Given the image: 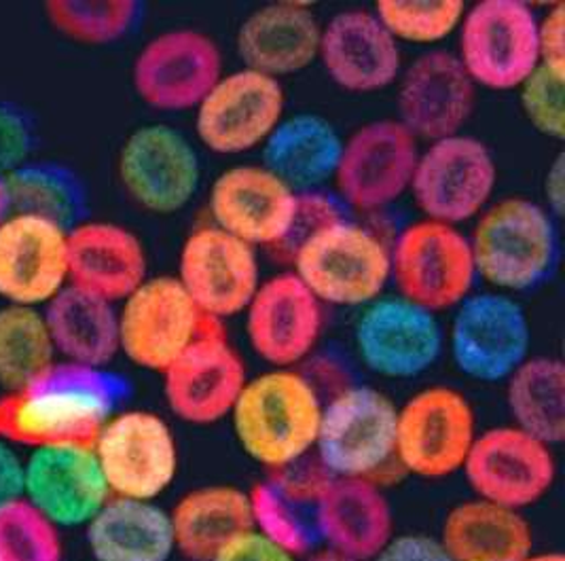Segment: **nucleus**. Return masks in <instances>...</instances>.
Wrapping results in <instances>:
<instances>
[{
    "mask_svg": "<svg viewBox=\"0 0 565 561\" xmlns=\"http://www.w3.org/2000/svg\"><path fill=\"white\" fill-rule=\"evenodd\" d=\"M322 407L306 375L295 369H269L246 380L230 417L242 452L278 473L313 452Z\"/></svg>",
    "mask_w": 565,
    "mask_h": 561,
    "instance_id": "nucleus-2",
    "label": "nucleus"
},
{
    "mask_svg": "<svg viewBox=\"0 0 565 561\" xmlns=\"http://www.w3.org/2000/svg\"><path fill=\"white\" fill-rule=\"evenodd\" d=\"M320 530L327 549L371 561L394 536V515L371 479L329 477L320 494Z\"/></svg>",
    "mask_w": 565,
    "mask_h": 561,
    "instance_id": "nucleus-29",
    "label": "nucleus"
},
{
    "mask_svg": "<svg viewBox=\"0 0 565 561\" xmlns=\"http://www.w3.org/2000/svg\"><path fill=\"white\" fill-rule=\"evenodd\" d=\"M174 278L216 322L244 314L263 282L257 248L216 225L198 227L184 237Z\"/></svg>",
    "mask_w": 565,
    "mask_h": 561,
    "instance_id": "nucleus-20",
    "label": "nucleus"
},
{
    "mask_svg": "<svg viewBox=\"0 0 565 561\" xmlns=\"http://www.w3.org/2000/svg\"><path fill=\"white\" fill-rule=\"evenodd\" d=\"M297 195L263 163L232 166L212 182V225L253 248L282 246L295 221Z\"/></svg>",
    "mask_w": 565,
    "mask_h": 561,
    "instance_id": "nucleus-23",
    "label": "nucleus"
},
{
    "mask_svg": "<svg viewBox=\"0 0 565 561\" xmlns=\"http://www.w3.org/2000/svg\"><path fill=\"white\" fill-rule=\"evenodd\" d=\"M85 538L94 561H170L177 553L170 512L147 500L108 498Z\"/></svg>",
    "mask_w": 565,
    "mask_h": 561,
    "instance_id": "nucleus-34",
    "label": "nucleus"
},
{
    "mask_svg": "<svg viewBox=\"0 0 565 561\" xmlns=\"http://www.w3.org/2000/svg\"><path fill=\"white\" fill-rule=\"evenodd\" d=\"M564 157L557 155V159L546 168L544 177V208L557 219L564 212Z\"/></svg>",
    "mask_w": 565,
    "mask_h": 561,
    "instance_id": "nucleus-48",
    "label": "nucleus"
},
{
    "mask_svg": "<svg viewBox=\"0 0 565 561\" xmlns=\"http://www.w3.org/2000/svg\"><path fill=\"white\" fill-rule=\"evenodd\" d=\"M396 405L373 385H350L320 415L316 456L337 479H371L394 459Z\"/></svg>",
    "mask_w": 565,
    "mask_h": 561,
    "instance_id": "nucleus-10",
    "label": "nucleus"
},
{
    "mask_svg": "<svg viewBox=\"0 0 565 561\" xmlns=\"http://www.w3.org/2000/svg\"><path fill=\"white\" fill-rule=\"evenodd\" d=\"M216 41L193 28L166 30L134 60L131 83L138 98L159 113L195 110L225 73Z\"/></svg>",
    "mask_w": 565,
    "mask_h": 561,
    "instance_id": "nucleus-13",
    "label": "nucleus"
},
{
    "mask_svg": "<svg viewBox=\"0 0 565 561\" xmlns=\"http://www.w3.org/2000/svg\"><path fill=\"white\" fill-rule=\"evenodd\" d=\"M32 151V128L26 115L13 104L0 103V177H7Z\"/></svg>",
    "mask_w": 565,
    "mask_h": 561,
    "instance_id": "nucleus-43",
    "label": "nucleus"
},
{
    "mask_svg": "<svg viewBox=\"0 0 565 561\" xmlns=\"http://www.w3.org/2000/svg\"><path fill=\"white\" fill-rule=\"evenodd\" d=\"M477 434L475 409L462 392L428 385L396 409L394 459L417 479H445L462 473Z\"/></svg>",
    "mask_w": 565,
    "mask_h": 561,
    "instance_id": "nucleus-9",
    "label": "nucleus"
},
{
    "mask_svg": "<svg viewBox=\"0 0 565 561\" xmlns=\"http://www.w3.org/2000/svg\"><path fill=\"white\" fill-rule=\"evenodd\" d=\"M513 426L555 447L565 438V364L557 357H530L507 380Z\"/></svg>",
    "mask_w": 565,
    "mask_h": 561,
    "instance_id": "nucleus-36",
    "label": "nucleus"
},
{
    "mask_svg": "<svg viewBox=\"0 0 565 561\" xmlns=\"http://www.w3.org/2000/svg\"><path fill=\"white\" fill-rule=\"evenodd\" d=\"M396 121L419 142L462 134L475 113L477 85L463 71L458 55L430 50L407 64L396 81Z\"/></svg>",
    "mask_w": 565,
    "mask_h": 561,
    "instance_id": "nucleus-21",
    "label": "nucleus"
},
{
    "mask_svg": "<svg viewBox=\"0 0 565 561\" xmlns=\"http://www.w3.org/2000/svg\"><path fill=\"white\" fill-rule=\"evenodd\" d=\"M52 335L39 307H0V388L22 390L55 360Z\"/></svg>",
    "mask_w": 565,
    "mask_h": 561,
    "instance_id": "nucleus-38",
    "label": "nucleus"
},
{
    "mask_svg": "<svg viewBox=\"0 0 565 561\" xmlns=\"http://www.w3.org/2000/svg\"><path fill=\"white\" fill-rule=\"evenodd\" d=\"M318 62L337 87L350 94H377L392 87L405 64L373 9H345L322 24Z\"/></svg>",
    "mask_w": 565,
    "mask_h": 561,
    "instance_id": "nucleus-26",
    "label": "nucleus"
},
{
    "mask_svg": "<svg viewBox=\"0 0 565 561\" xmlns=\"http://www.w3.org/2000/svg\"><path fill=\"white\" fill-rule=\"evenodd\" d=\"M117 174L131 202L153 214H177L202 184V161L179 129L153 124L134 129L121 145Z\"/></svg>",
    "mask_w": 565,
    "mask_h": 561,
    "instance_id": "nucleus-16",
    "label": "nucleus"
},
{
    "mask_svg": "<svg viewBox=\"0 0 565 561\" xmlns=\"http://www.w3.org/2000/svg\"><path fill=\"white\" fill-rule=\"evenodd\" d=\"M456 36L454 53L477 89L516 92L540 66L539 13L523 0H481L466 7Z\"/></svg>",
    "mask_w": 565,
    "mask_h": 561,
    "instance_id": "nucleus-6",
    "label": "nucleus"
},
{
    "mask_svg": "<svg viewBox=\"0 0 565 561\" xmlns=\"http://www.w3.org/2000/svg\"><path fill=\"white\" fill-rule=\"evenodd\" d=\"M519 561H565L564 555H559V553H532V555H527V558H523V560Z\"/></svg>",
    "mask_w": 565,
    "mask_h": 561,
    "instance_id": "nucleus-51",
    "label": "nucleus"
},
{
    "mask_svg": "<svg viewBox=\"0 0 565 561\" xmlns=\"http://www.w3.org/2000/svg\"><path fill=\"white\" fill-rule=\"evenodd\" d=\"M193 113L195 136L210 154H250L286 117V92L278 78L237 68L218 78Z\"/></svg>",
    "mask_w": 565,
    "mask_h": 561,
    "instance_id": "nucleus-15",
    "label": "nucleus"
},
{
    "mask_svg": "<svg viewBox=\"0 0 565 561\" xmlns=\"http://www.w3.org/2000/svg\"><path fill=\"white\" fill-rule=\"evenodd\" d=\"M516 92L525 121L544 138L562 142L565 136V77L539 66Z\"/></svg>",
    "mask_w": 565,
    "mask_h": 561,
    "instance_id": "nucleus-42",
    "label": "nucleus"
},
{
    "mask_svg": "<svg viewBox=\"0 0 565 561\" xmlns=\"http://www.w3.org/2000/svg\"><path fill=\"white\" fill-rule=\"evenodd\" d=\"M324 477H301L278 470L274 479L255 485L250 496L253 528L292 555H309L322 544L320 494Z\"/></svg>",
    "mask_w": 565,
    "mask_h": 561,
    "instance_id": "nucleus-33",
    "label": "nucleus"
},
{
    "mask_svg": "<svg viewBox=\"0 0 565 561\" xmlns=\"http://www.w3.org/2000/svg\"><path fill=\"white\" fill-rule=\"evenodd\" d=\"M343 136L327 117L313 113L286 115L260 147L263 166L292 191H320L333 182Z\"/></svg>",
    "mask_w": 565,
    "mask_h": 561,
    "instance_id": "nucleus-32",
    "label": "nucleus"
},
{
    "mask_svg": "<svg viewBox=\"0 0 565 561\" xmlns=\"http://www.w3.org/2000/svg\"><path fill=\"white\" fill-rule=\"evenodd\" d=\"M445 343L454 364L468 380L507 382L532 357L530 316L513 295L472 293L454 309Z\"/></svg>",
    "mask_w": 565,
    "mask_h": 561,
    "instance_id": "nucleus-11",
    "label": "nucleus"
},
{
    "mask_svg": "<svg viewBox=\"0 0 565 561\" xmlns=\"http://www.w3.org/2000/svg\"><path fill=\"white\" fill-rule=\"evenodd\" d=\"M68 286V230L32 214L0 225V299L4 306L45 307Z\"/></svg>",
    "mask_w": 565,
    "mask_h": 561,
    "instance_id": "nucleus-24",
    "label": "nucleus"
},
{
    "mask_svg": "<svg viewBox=\"0 0 565 561\" xmlns=\"http://www.w3.org/2000/svg\"><path fill=\"white\" fill-rule=\"evenodd\" d=\"M24 498V459L0 438V510Z\"/></svg>",
    "mask_w": 565,
    "mask_h": 561,
    "instance_id": "nucleus-47",
    "label": "nucleus"
},
{
    "mask_svg": "<svg viewBox=\"0 0 565 561\" xmlns=\"http://www.w3.org/2000/svg\"><path fill=\"white\" fill-rule=\"evenodd\" d=\"M422 142L396 119H375L343 138L333 184L339 202L359 212H380L412 189Z\"/></svg>",
    "mask_w": 565,
    "mask_h": 561,
    "instance_id": "nucleus-12",
    "label": "nucleus"
},
{
    "mask_svg": "<svg viewBox=\"0 0 565 561\" xmlns=\"http://www.w3.org/2000/svg\"><path fill=\"white\" fill-rule=\"evenodd\" d=\"M322 22L303 2H269L250 11L235 32L242 68L292 77L318 62Z\"/></svg>",
    "mask_w": 565,
    "mask_h": 561,
    "instance_id": "nucleus-27",
    "label": "nucleus"
},
{
    "mask_svg": "<svg viewBox=\"0 0 565 561\" xmlns=\"http://www.w3.org/2000/svg\"><path fill=\"white\" fill-rule=\"evenodd\" d=\"M354 343L371 373L407 382L437 364L445 350V331L437 314L394 295L362 309Z\"/></svg>",
    "mask_w": 565,
    "mask_h": 561,
    "instance_id": "nucleus-18",
    "label": "nucleus"
},
{
    "mask_svg": "<svg viewBox=\"0 0 565 561\" xmlns=\"http://www.w3.org/2000/svg\"><path fill=\"white\" fill-rule=\"evenodd\" d=\"M92 445H52L24 459V500L55 528H85L108 502Z\"/></svg>",
    "mask_w": 565,
    "mask_h": 561,
    "instance_id": "nucleus-25",
    "label": "nucleus"
},
{
    "mask_svg": "<svg viewBox=\"0 0 565 561\" xmlns=\"http://www.w3.org/2000/svg\"><path fill=\"white\" fill-rule=\"evenodd\" d=\"M477 278L491 290L521 295L540 288L557 269V219L534 200H493L468 235Z\"/></svg>",
    "mask_w": 565,
    "mask_h": 561,
    "instance_id": "nucleus-3",
    "label": "nucleus"
},
{
    "mask_svg": "<svg viewBox=\"0 0 565 561\" xmlns=\"http://www.w3.org/2000/svg\"><path fill=\"white\" fill-rule=\"evenodd\" d=\"M462 473L477 498L523 510L551 491L557 464L551 445L511 424L477 434Z\"/></svg>",
    "mask_w": 565,
    "mask_h": 561,
    "instance_id": "nucleus-19",
    "label": "nucleus"
},
{
    "mask_svg": "<svg viewBox=\"0 0 565 561\" xmlns=\"http://www.w3.org/2000/svg\"><path fill=\"white\" fill-rule=\"evenodd\" d=\"M306 561H359L352 560V558H348V555H341V553H337V551H331V549H318V551H313V553H309L308 560Z\"/></svg>",
    "mask_w": 565,
    "mask_h": 561,
    "instance_id": "nucleus-49",
    "label": "nucleus"
},
{
    "mask_svg": "<svg viewBox=\"0 0 565 561\" xmlns=\"http://www.w3.org/2000/svg\"><path fill=\"white\" fill-rule=\"evenodd\" d=\"M371 561H451L435 536H392Z\"/></svg>",
    "mask_w": 565,
    "mask_h": 561,
    "instance_id": "nucleus-46",
    "label": "nucleus"
},
{
    "mask_svg": "<svg viewBox=\"0 0 565 561\" xmlns=\"http://www.w3.org/2000/svg\"><path fill=\"white\" fill-rule=\"evenodd\" d=\"M128 394L129 383L108 369L53 362L34 382L0 396V438L30 449L94 445Z\"/></svg>",
    "mask_w": 565,
    "mask_h": 561,
    "instance_id": "nucleus-1",
    "label": "nucleus"
},
{
    "mask_svg": "<svg viewBox=\"0 0 565 561\" xmlns=\"http://www.w3.org/2000/svg\"><path fill=\"white\" fill-rule=\"evenodd\" d=\"M292 274L322 306L366 307L390 284V246L375 231L341 216L297 244Z\"/></svg>",
    "mask_w": 565,
    "mask_h": 561,
    "instance_id": "nucleus-4",
    "label": "nucleus"
},
{
    "mask_svg": "<svg viewBox=\"0 0 565 561\" xmlns=\"http://www.w3.org/2000/svg\"><path fill=\"white\" fill-rule=\"evenodd\" d=\"M244 316L253 352L271 369H295L320 341L324 306L292 272H282L260 282Z\"/></svg>",
    "mask_w": 565,
    "mask_h": 561,
    "instance_id": "nucleus-22",
    "label": "nucleus"
},
{
    "mask_svg": "<svg viewBox=\"0 0 565 561\" xmlns=\"http://www.w3.org/2000/svg\"><path fill=\"white\" fill-rule=\"evenodd\" d=\"M212 561H299V558L253 528L232 540Z\"/></svg>",
    "mask_w": 565,
    "mask_h": 561,
    "instance_id": "nucleus-45",
    "label": "nucleus"
},
{
    "mask_svg": "<svg viewBox=\"0 0 565 561\" xmlns=\"http://www.w3.org/2000/svg\"><path fill=\"white\" fill-rule=\"evenodd\" d=\"M463 11L462 0H380L373 7V13L401 47L430 50L458 32Z\"/></svg>",
    "mask_w": 565,
    "mask_h": 561,
    "instance_id": "nucleus-40",
    "label": "nucleus"
},
{
    "mask_svg": "<svg viewBox=\"0 0 565 561\" xmlns=\"http://www.w3.org/2000/svg\"><path fill=\"white\" fill-rule=\"evenodd\" d=\"M540 66L565 77V7L555 2L539 15Z\"/></svg>",
    "mask_w": 565,
    "mask_h": 561,
    "instance_id": "nucleus-44",
    "label": "nucleus"
},
{
    "mask_svg": "<svg viewBox=\"0 0 565 561\" xmlns=\"http://www.w3.org/2000/svg\"><path fill=\"white\" fill-rule=\"evenodd\" d=\"M161 375L168 407L193 426H210L230 417L248 380L246 364L225 335L223 322L212 318Z\"/></svg>",
    "mask_w": 565,
    "mask_h": 561,
    "instance_id": "nucleus-17",
    "label": "nucleus"
},
{
    "mask_svg": "<svg viewBox=\"0 0 565 561\" xmlns=\"http://www.w3.org/2000/svg\"><path fill=\"white\" fill-rule=\"evenodd\" d=\"M437 538L451 561H519L534 553V532L523 510L483 498L449 509Z\"/></svg>",
    "mask_w": 565,
    "mask_h": 561,
    "instance_id": "nucleus-30",
    "label": "nucleus"
},
{
    "mask_svg": "<svg viewBox=\"0 0 565 561\" xmlns=\"http://www.w3.org/2000/svg\"><path fill=\"white\" fill-rule=\"evenodd\" d=\"M117 320L119 352L140 369L163 373L207 318L174 276H149L117 307Z\"/></svg>",
    "mask_w": 565,
    "mask_h": 561,
    "instance_id": "nucleus-14",
    "label": "nucleus"
},
{
    "mask_svg": "<svg viewBox=\"0 0 565 561\" xmlns=\"http://www.w3.org/2000/svg\"><path fill=\"white\" fill-rule=\"evenodd\" d=\"M145 7L136 0H53L45 15L62 36L81 45H110L140 24Z\"/></svg>",
    "mask_w": 565,
    "mask_h": 561,
    "instance_id": "nucleus-39",
    "label": "nucleus"
},
{
    "mask_svg": "<svg viewBox=\"0 0 565 561\" xmlns=\"http://www.w3.org/2000/svg\"><path fill=\"white\" fill-rule=\"evenodd\" d=\"M0 561H62V538L26 500L0 510Z\"/></svg>",
    "mask_w": 565,
    "mask_h": 561,
    "instance_id": "nucleus-41",
    "label": "nucleus"
},
{
    "mask_svg": "<svg viewBox=\"0 0 565 561\" xmlns=\"http://www.w3.org/2000/svg\"><path fill=\"white\" fill-rule=\"evenodd\" d=\"M149 278L140 237L113 221H81L68 231V284L121 304Z\"/></svg>",
    "mask_w": 565,
    "mask_h": 561,
    "instance_id": "nucleus-28",
    "label": "nucleus"
},
{
    "mask_svg": "<svg viewBox=\"0 0 565 561\" xmlns=\"http://www.w3.org/2000/svg\"><path fill=\"white\" fill-rule=\"evenodd\" d=\"M55 354L66 362L100 367L119 354L117 307L68 284L43 307Z\"/></svg>",
    "mask_w": 565,
    "mask_h": 561,
    "instance_id": "nucleus-35",
    "label": "nucleus"
},
{
    "mask_svg": "<svg viewBox=\"0 0 565 561\" xmlns=\"http://www.w3.org/2000/svg\"><path fill=\"white\" fill-rule=\"evenodd\" d=\"M11 214L9 208V195H7V184H4V177H0V225L7 221V216Z\"/></svg>",
    "mask_w": 565,
    "mask_h": 561,
    "instance_id": "nucleus-50",
    "label": "nucleus"
},
{
    "mask_svg": "<svg viewBox=\"0 0 565 561\" xmlns=\"http://www.w3.org/2000/svg\"><path fill=\"white\" fill-rule=\"evenodd\" d=\"M98 459L110 498L154 502L179 475V441L172 426L147 409H119L96 436Z\"/></svg>",
    "mask_w": 565,
    "mask_h": 561,
    "instance_id": "nucleus-8",
    "label": "nucleus"
},
{
    "mask_svg": "<svg viewBox=\"0 0 565 561\" xmlns=\"http://www.w3.org/2000/svg\"><path fill=\"white\" fill-rule=\"evenodd\" d=\"M390 282L415 306L454 311L479 282L468 233L428 219L409 223L390 246Z\"/></svg>",
    "mask_w": 565,
    "mask_h": 561,
    "instance_id": "nucleus-5",
    "label": "nucleus"
},
{
    "mask_svg": "<svg viewBox=\"0 0 565 561\" xmlns=\"http://www.w3.org/2000/svg\"><path fill=\"white\" fill-rule=\"evenodd\" d=\"M13 214H32L73 230L85 221L87 195L77 174L52 161H26L4 177Z\"/></svg>",
    "mask_w": 565,
    "mask_h": 561,
    "instance_id": "nucleus-37",
    "label": "nucleus"
},
{
    "mask_svg": "<svg viewBox=\"0 0 565 561\" xmlns=\"http://www.w3.org/2000/svg\"><path fill=\"white\" fill-rule=\"evenodd\" d=\"M174 547L189 561H212L237 536L253 530L248 491L204 485L186 491L170 510Z\"/></svg>",
    "mask_w": 565,
    "mask_h": 561,
    "instance_id": "nucleus-31",
    "label": "nucleus"
},
{
    "mask_svg": "<svg viewBox=\"0 0 565 561\" xmlns=\"http://www.w3.org/2000/svg\"><path fill=\"white\" fill-rule=\"evenodd\" d=\"M498 179L491 149L462 131L419 149L409 195L422 219L462 227L493 202Z\"/></svg>",
    "mask_w": 565,
    "mask_h": 561,
    "instance_id": "nucleus-7",
    "label": "nucleus"
},
{
    "mask_svg": "<svg viewBox=\"0 0 565 561\" xmlns=\"http://www.w3.org/2000/svg\"><path fill=\"white\" fill-rule=\"evenodd\" d=\"M89 561H94V560H89Z\"/></svg>",
    "mask_w": 565,
    "mask_h": 561,
    "instance_id": "nucleus-52",
    "label": "nucleus"
}]
</instances>
